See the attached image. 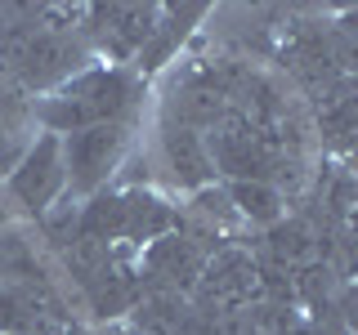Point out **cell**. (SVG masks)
Returning <instances> with one entry per match:
<instances>
[{
	"label": "cell",
	"instance_id": "obj_1",
	"mask_svg": "<svg viewBox=\"0 0 358 335\" xmlns=\"http://www.w3.org/2000/svg\"><path fill=\"white\" fill-rule=\"evenodd\" d=\"M134 103V81L117 67H85L76 72L67 85H59V94L50 103H41V121L50 130H90V126H108L121 121V112Z\"/></svg>",
	"mask_w": 358,
	"mask_h": 335
},
{
	"label": "cell",
	"instance_id": "obj_2",
	"mask_svg": "<svg viewBox=\"0 0 358 335\" xmlns=\"http://www.w3.org/2000/svg\"><path fill=\"white\" fill-rule=\"evenodd\" d=\"M130 134L121 121H108V126H90L76 130L63 139V165H67V184L76 193H94L103 179L121 165V152H126Z\"/></svg>",
	"mask_w": 358,
	"mask_h": 335
},
{
	"label": "cell",
	"instance_id": "obj_3",
	"mask_svg": "<svg viewBox=\"0 0 358 335\" xmlns=\"http://www.w3.org/2000/svg\"><path fill=\"white\" fill-rule=\"evenodd\" d=\"M67 184V165H63V143L54 139H41L36 148L18 161L14 179H9V193H14L27 210H50V201L63 193Z\"/></svg>",
	"mask_w": 358,
	"mask_h": 335
},
{
	"label": "cell",
	"instance_id": "obj_4",
	"mask_svg": "<svg viewBox=\"0 0 358 335\" xmlns=\"http://www.w3.org/2000/svg\"><path fill=\"white\" fill-rule=\"evenodd\" d=\"M197 282H201V299L206 304H220V308L246 304L255 295V264L242 251H220L215 260L201 268Z\"/></svg>",
	"mask_w": 358,
	"mask_h": 335
},
{
	"label": "cell",
	"instance_id": "obj_5",
	"mask_svg": "<svg viewBox=\"0 0 358 335\" xmlns=\"http://www.w3.org/2000/svg\"><path fill=\"white\" fill-rule=\"evenodd\" d=\"M162 156H166V170L175 174L179 188H201L210 174H215L210 152H206V143H201V134L193 126H166Z\"/></svg>",
	"mask_w": 358,
	"mask_h": 335
},
{
	"label": "cell",
	"instance_id": "obj_6",
	"mask_svg": "<svg viewBox=\"0 0 358 335\" xmlns=\"http://www.w3.org/2000/svg\"><path fill=\"white\" fill-rule=\"evenodd\" d=\"M148 268L166 286H193L201 277V268H206V255L184 237H157L148 251Z\"/></svg>",
	"mask_w": 358,
	"mask_h": 335
},
{
	"label": "cell",
	"instance_id": "obj_7",
	"mask_svg": "<svg viewBox=\"0 0 358 335\" xmlns=\"http://www.w3.org/2000/svg\"><path fill=\"white\" fill-rule=\"evenodd\" d=\"M201 14H206L201 5H184V9H171V14H166V22H157L152 36H148V45L139 50V67H143V72H157V67L171 59L175 45L184 40L188 31H193V22H197Z\"/></svg>",
	"mask_w": 358,
	"mask_h": 335
},
{
	"label": "cell",
	"instance_id": "obj_8",
	"mask_svg": "<svg viewBox=\"0 0 358 335\" xmlns=\"http://www.w3.org/2000/svg\"><path fill=\"white\" fill-rule=\"evenodd\" d=\"M229 201H233V210L251 223H278L282 219V197H278L273 184H255V179L229 184Z\"/></svg>",
	"mask_w": 358,
	"mask_h": 335
}]
</instances>
